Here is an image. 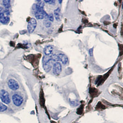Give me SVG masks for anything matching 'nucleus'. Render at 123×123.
I'll return each mask as SVG.
<instances>
[{
	"label": "nucleus",
	"instance_id": "1",
	"mask_svg": "<svg viewBox=\"0 0 123 123\" xmlns=\"http://www.w3.org/2000/svg\"><path fill=\"white\" fill-rule=\"evenodd\" d=\"M9 14L8 10L7 9L3 10L2 8L0 7V22L3 24H7L10 20Z\"/></svg>",
	"mask_w": 123,
	"mask_h": 123
},
{
	"label": "nucleus",
	"instance_id": "2",
	"mask_svg": "<svg viewBox=\"0 0 123 123\" xmlns=\"http://www.w3.org/2000/svg\"><path fill=\"white\" fill-rule=\"evenodd\" d=\"M0 98L2 101L6 104L10 102V99L8 93L5 90H1L0 91Z\"/></svg>",
	"mask_w": 123,
	"mask_h": 123
},
{
	"label": "nucleus",
	"instance_id": "3",
	"mask_svg": "<svg viewBox=\"0 0 123 123\" xmlns=\"http://www.w3.org/2000/svg\"><path fill=\"white\" fill-rule=\"evenodd\" d=\"M37 25V22L36 19L34 18H31L28 22L27 29L30 33H32L35 30Z\"/></svg>",
	"mask_w": 123,
	"mask_h": 123
},
{
	"label": "nucleus",
	"instance_id": "4",
	"mask_svg": "<svg viewBox=\"0 0 123 123\" xmlns=\"http://www.w3.org/2000/svg\"><path fill=\"white\" fill-rule=\"evenodd\" d=\"M48 14L44 9H39L36 10L35 12V17L38 19H42L48 17Z\"/></svg>",
	"mask_w": 123,
	"mask_h": 123
},
{
	"label": "nucleus",
	"instance_id": "5",
	"mask_svg": "<svg viewBox=\"0 0 123 123\" xmlns=\"http://www.w3.org/2000/svg\"><path fill=\"white\" fill-rule=\"evenodd\" d=\"M12 99L13 103L16 106H20L23 103V99L21 96L18 94H14L12 96Z\"/></svg>",
	"mask_w": 123,
	"mask_h": 123
},
{
	"label": "nucleus",
	"instance_id": "6",
	"mask_svg": "<svg viewBox=\"0 0 123 123\" xmlns=\"http://www.w3.org/2000/svg\"><path fill=\"white\" fill-rule=\"evenodd\" d=\"M62 65L59 62H56L53 66V73L56 76L59 75L62 72Z\"/></svg>",
	"mask_w": 123,
	"mask_h": 123
},
{
	"label": "nucleus",
	"instance_id": "7",
	"mask_svg": "<svg viewBox=\"0 0 123 123\" xmlns=\"http://www.w3.org/2000/svg\"><path fill=\"white\" fill-rule=\"evenodd\" d=\"M8 85L9 88L12 90H16L19 88V84L14 79H11L8 82Z\"/></svg>",
	"mask_w": 123,
	"mask_h": 123
},
{
	"label": "nucleus",
	"instance_id": "8",
	"mask_svg": "<svg viewBox=\"0 0 123 123\" xmlns=\"http://www.w3.org/2000/svg\"><path fill=\"white\" fill-rule=\"evenodd\" d=\"M57 56H58V57L59 59V61H60L61 62H62V63L63 64L66 65L67 63L68 58L67 56L66 55H65L63 54H60Z\"/></svg>",
	"mask_w": 123,
	"mask_h": 123
},
{
	"label": "nucleus",
	"instance_id": "9",
	"mask_svg": "<svg viewBox=\"0 0 123 123\" xmlns=\"http://www.w3.org/2000/svg\"><path fill=\"white\" fill-rule=\"evenodd\" d=\"M54 50L53 47L51 45L46 46L43 50V52L45 56H50Z\"/></svg>",
	"mask_w": 123,
	"mask_h": 123
},
{
	"label": "nucleus",
	"instance_id": "10",
	"mask_svg": "<svg viewBox=\"0 0 123 123\" xmlns=\"http://www.w3.org/2000/svg\"><path fill=\"white\" fill-rule=\"evenodd\" d=\"M52 62H53V61L52 60H50V61L46 63V64H43V69L46 72L48 73L51 70L52 67V65H53Z\"/></svg>",
	"mask_w": 123,
	"mask_h": 123
},
{
	"label": "nucleus",
	"instance_id": "11",
	"mask_svg": "<svg viewBox=\"0 0 123 123\" xmlns=\"http://www.w3.org/2000/svg\"><path fill=\"white\" fill-rule=\"evenodd\" d=\"M60 11L61 9L60 7H58L57 9L54 11V14L56 18V20L57 21H60L61 18H60Z\"/></svg>",
	"mask_w": 123,
	"mask_h": 123
},
{
	"label": "nucleus",
	"instance_id": "12",
	"mask_svg": "<svg viewBox=\"0 0 123 123\" xmlns=\"http://www.w3.org/2000/svg\"><path fill=\"white\" fill-rule=\"evenodd\" d=\"M44 1H39L37 4L35 5V9L36 10L39 9H43V7L44 6Z\"/></svg>",
	"mask_w": 123,
	"mask_h": 123
},
{
	"label": "nucleus",
	"instance_id": "13",
	"mask_svg": "<svg viewBox=\"0 0 123 123\" xmlns=\"http://www.w3.org/2000/svg\"><path fill=\"white\" fill-rule=\"evenodd\" d=\"M50 60H51V55H50V56H44L43 58V60H42L43 65L46 64V63L50 61Z\"/></svg>",
	"mask_w": 123,
	"mask_h": 123
},
{
	"label": "nucleus",
	"instance_id": "14",
	"mask_svg": "<svg viewBox=\"0 0 123 123\" xmlns=\"http://www.w3.org/2000/svg\"><path fill=\"white\" fill-rule=\"evenodd\" d=\"M2 3H3V6H5V7L6 9H8L10 7V6H11L10 0H3Z\"/></svg>",
	"mask_w": 123,
	"mask_h": 123
},
{
	"label": "nucleus",
	"instance_id": "15",
	"mask_svg": "<svg viewBox=\"0 0 123 123\" xmlns=\"http://www.w3.org/2000/svg\"><path fill=\"white\" fill-rule=\"evenodd\" d=\"M44 25L47 28H49L51 26V22L48 19H46L44 21Z\"/></svg>",
	"mask_w": 123,
	"mask_h": 123
},
{
	"label": "nucleus",
	"instance_id": "16",
	"mask_svg": "<svg viewBox=\"0 0 123 123\" xmlns=\"http://www.w3.org/2000/svg\"><path fill=\"white\" fill-rule=\"evenodd\" d=\"M51 60L53 62H57L59 61V59H58V56L56 55H55V54L51 55Z\"/></svg>",
	"mask_w": 123,
	"mask_h": 123
},
{
	"label": "nucleus",
	"instance_id": "17",
	"mask_svg": "<svg viewBox=\"0 0 123 123\" xmlns=\"http://www.w3.org/2000/svg\"><path fill=\"white\" fill-rule=\"evenodd\" d=\"M7 109V106H5V105L0 103V112H4V111H6Z\"/></svg>",
	"mask_w": 123,
	"mask_h": 123
},
{
	"label": "nucleus",
	"instance_id": "18",
	"mask_svg": "<svg viewBox=\"0 0 123 123\" xmlns=\"http://www.w3.org/2000/svg\"><path fill=\"white\" fill-rule=\"evenodd\" d=\"M48 19L51 22H53L54 20V15L53 13H51L49 15H48V17H47Z\"/></svg>",
	"mask_w": 123,
	"mask_h": 123
},
{
	"label": "nucleus",
	"instance_id": "19",
	"mask_svg": "<svg viewBox=\"0 0 123 123\" xmlns=\"http://www.w3.org/2000/svg\"><path fill=\"white\" fill-rule=\"evenodd\" d=\"M45 2L48 3L50 5H54L55 4V0H44Z\"/></svg>",
	"mask_w": 123,
	"mask_h": 123
},
{
	"label": "nucleus",
	"instance_id": "20",
	"mask_svg": "<svg viewBox=\"0 0 123 123\" xmlns=\"http://www.w3.org/2000/svg\"><path fill=\"white\" fill-rule=\"evenodd\" d=\"M93 48L90 49L89 50V56H92L93 55Z\"/></svg>",
	"mask_w": 123,
	"mask_h": 123
},
{
	"label": "nucleus",
	"instance_id": "21",
	"mask_svg": "<svg viewBox=\"0 0 123 123\" xmlns=\"http://www.w3.org/2000/svg\"><path fill=\"white\" fill-rule=\"evenodd\" d=\"M59 2H60V4H61V3H62V0H61V1L59 0Z\"/></svg>",
	"mask_w": 123,
	"mask_h": 123
}]
</instances>
